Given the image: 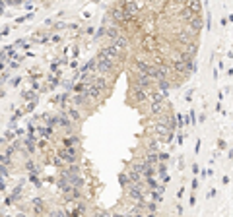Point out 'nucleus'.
<instances>
[{"instance_id":"obj_1","label":"nucleus","mask_w":233,"mask_h":217,"mask_svg":"<svg viewBox=\"0 0 233 217\" xmlns=\"http://www.w3.org/2000/svg\"><path fill=\"white\" fill-rule=\"evenodd\" d=\"M95 68H97V74H103L105 78H109L111 82L117 78L119 74V66L115 62H111L109 58H105V56H99L97 54V58H95Z\"/></svg>"},{"instance_id":"obj_2","label":"nucleus","mask_w":233,"mask_h":217,"mask_svg":"<svg viewBox=\"0 0 233 217\" xmlns=\"http://www.w3.org/2000/svg\"><path fill=\"white\" fill-rule=\"evenodd\" d=\"M99 56H105V58H109L111 62H115L119 68L128 60V52H125V51H117L115 47H111V45H103V47L99 49Z\"/></svg>"},{"instance_id":"obj_3","label":"nucleus","mask_w":233,"mask_h":217,"mask_svg":"<svg viewBox=\"0 0 233 217\" xmlns=\"http://www.w3.org/2000/svg\"><path fill=\"white\" fill-rule=\"evenodd\" d=\"M58 157L62 159L64 163H78L80 161V147H74V145H60L57 149Z\"/></svg>"},{"instance_id":"obj_4","label":"nucleus","mask_w":233,"mask_h":217,"mask_svg":"<svg viewBox=\"0 0 233 217\" xmlns=\"http://www.w3.org/2000/svg\"><path fill=\"white\" fill-rule=\"evenodd\" d=\"M130 84H136V85H140V87H144L146 91H150V89H153V85H155V82L148 76V74H142V72H134V70H130Z\"/></svg>"},{"instance_id":"obj_5","label":"nucleus","mask_w":233,"mask_h":217,"mask_svg":"<svg viewBox=\"0 0 233 217\" xmlns=\"http://www.w3.org/2000/svg\"><path fill=\"white\" fill-rule=\"evenodd\" d=\"M130 99L134 101V105L142 107L144 103H148V91L136 84H130Z\"/></svg>"},{"instance_id":"obj_6","label":"nucleus","mask_w":233,"mask_h":217,"mask_svg":"<svg viewBox=\"0 0 233 217\" xmlns=\"http://www.w3.org/2000/svg\"><path fill=\"white\" fill-rule=\"evenodd\" d=\"M70 103L74 107H78V109H82V111H86V109H93V103L87 99L84 93H70Z\"/></svg>"},{"instance_id":"obj_7","label":"nucleus","mask_w":233,"mask_h":217,"mask_svg":"<svg viewBox=\"0 0 233 217\" xmlns=\"http://www.w3.org/2000/svg\"><path fill=\"white\" fill-rule=\"evenodd\" d=\"M109 45L111 47H115L117 51H125V52H128L130 51V39L125 35V33H120V35L117 37V39H113V41H109Z\"/></svg>"},{"instance_id":"obj_8","label":"nucleus","mask_w":233,"mask_h":217,"mask_svg":"<svg viewBox=\"0 0 233 217\" xmlns=\"http://www.w3.org/2000/svg\"><path fill=\"white\" fill-rule=\"evenodd\" d=\"M66 111V115H68L70 117V120L74 122V124H80L84 118H86V111H82V109H78V107H74L72 105V103H70V105L68 107H66L64 109Z\"/></svg>"},{"instance_id":"obj_9","label":"nucleus","mask_w":233,"mask_h":217,"mask_svg":"<svg viewBox=\"0 0 233 217\" xmlns=\"http://www.w3.org/2000/svg\"><path fill=\"white\" fill-rule=\"evenodd\" d=\"M169 111V105L165 101H158V103H150V107H148V115L153 118V117H159L163 115V112H167Z\"/></svg>"},{"instance_id":"obj_10","label":"nucleus","mask_w":233,"mask_h":217,"mask_svg":"<svg viewBox=\"0 0 233 217\" xmlns=\"http://www.w3.org/2000/svg\"><path fill=\"white\" fill-rule=\"evenodd\" d=\"M103 27H105V39L107 41H113V39H117L120 35V33H125L120 25H103Z\"/></svg>"},{"instance_id":"obj_11","label":"nucleus","mask_w":233,"mask_h":217,"mask_svg":"<svg viewBox=\"0 0 233 217\" xmlns=\"http://www.w3.org/2000/svg\"><path fill=\"white\" fill-rule=\"evenodd\" d=\"M155 89H159V91H169L173 87V82H171V78H159V79H155Z\"/></svg>"},{"instance_id":"obj_12","label":"nucleus","mask_w":233,"mask_h":217,"mask_svg":"<svg viewBox=\"0 0 233 217\" xmlns=\"http://www.w3.org/2000/svg\"><path fill=\"white\" fill-rule=\"evenodd\" d=\"M62 145H74V147H80V136H78V132L74 134H66L62 138Z\"/></svg>"},{"instance_id":"obj_13","label":"nucleus","mask_w":233,"mask_h":217,"mask_svg":"<svg viewBox=\"0 0 233 217\" xmlns=\"http://www.w3.org/2000/svg\"><path fill=\"white\" fill-rule=\"evenodd\" d=\"M24 169L27 171V173H33V175H37V173H41V165H37L35 161H33L31 157H27V159H24Z\"/></svg>"},{"instance_id":"obj_14","label":"nucleus","mask_w":233,"mask_h":217,"mask_svg":"<svg viewBox=\"0 0 233 217\" xmlns=\"http://www.w3.org/2000/svg\"><path fill=\"white\" fill-rule=\"evenodd\" d=\"M33 213H37V215H43V213H47V208H45V203H43L41 198H35L33 200V208H31Z\"/></svg>"},{"instance_id":"obj_15","label":"nucleus","mask_w":233,"mask_h":217,"mask_svg":"<svg viewBox=\"0 0 233 217\" xmlns=\"http://www.w3.org/2000/svg\"><path fill=\"white\" fill-rule=\"evenodd\" d=\"M126 173H128V178H130V182H138V180H144L142 173H138V171H134V169H128Z\"/></svg>"},{"instance_id":"obj_16","label":"nucleus","mask_w":233,"mask_h":217,"mask_svg":"<svg viewBox=\"0 0 233 217\" xmlns=\"http://www.w3.org/2000/svg\"><path fill=\"white\" fill-rule=\"evenodd\" d=\"M49 163H51V165H54V167H58V169L66 165V163L62 161V159L58 157V153H53V155H51V159H49Z\"/></svg>"},{"instance_id":"obj_17","label":"nucleus","mask_w":233,"mask_h":217,"mask_svg":"<svg viewBox=\"0 0 233 217\" xmlns=\"http://www.w3.org/2000/svg\"><path fill=\"white\" fill-rule=\"evenodd\" d=\"M150 198H152V202H155V203H161V202H163V192H159V190H150Z\"/></svg>"},{"instance_id":"obj_18","label":"nucleus","mask_w":233,"mask_h":217,"mask_svg":"<svg viewBox=\"0 0 233 217\" xmlns=\"http://www.w3.org/2000/svg\"><path fill=\"white\" fill-rule=\"evenodd\" d=\"M21 99L24 101H37V91H21Z\"/></svg>"},{"instance_id":"obj_19","label":"nucleus","mask_w":233,"mask_h":217,"mask_svg":"<svg viewBox=\"0 0 233 217\" xmlns=\"http://www.w3.org/2000/svg\"><path fill=\"white\" fill-rule=\"evenodd\" d=\"M119 184L123 186V188H126V186L130 184V178H128V173H126V171H125V173H120V175H119Z\"/></svg>"},{"instance_id":"obj_20","label":"nucleus","mask_w":233,"mask_h":217,"mask_svg":"<svg viewBox=\"0 0 233 217\" xmlns=\"http://www.w3.org/2000/svg\"><path fill=\"white\" fill-rule=\"evenodd\" d=\"M21 192H24V182H19V184H18V186L12 190V196H10V198H12V200H19Z\"/></svg>"},{"instance_id":"obj_21","label":"nucleus","mask_w":233,"mask_h":217,"mask_svg":"<svg viewBox=\"0 0 233 217\" xmlns=\"http://www.w3.org/2000/svg\"><path fill=\"white\" fill-rule=\"evenodd\" d=\"M86 68H87V72L90 74H97V68H95V58H92L90 62L86 64Z\"/></svg>"},{"instance_id":"obj_22","label":"nucleus","mask_w":233,"mask_h":217,"mask_svg":"<svg viewBox=\"0 0 233 217\" xmlns=\"http://www.w3.org/2000/svg\"><path fill=\"white\" fill-rule=\"evenodd\" d=\"M158 161H165V163H167V161H169V153L158 149Z\"/></svg>"},{"instance_id":"obj_23","label":"nucleus","mask_w":233,"mask_h":217,"mask_svg":"<svg viewBox=\"0 0 233 217\" xmlns=\"http://www.w3.org/2000/svg\"><path fill=\"white\" fill-rule=\"evenodd\" d=\"M0 175H2L4 178H6V176H10V167H8V165H4V163H0Z\"/></svg>"},{"instance_id":"obj_24","label":"nucleus","mask_w":233,"mask_h":217,"mask_svg":"<svg viewBox=\"0 0 233 217\" xmlns=\"http://www.w3.org/2000/svg\"><path fill=\"white\" fill-rule=\"evenodd\" d=\"M33 41H35V43H47L49 41V35H35V37H33Z\"/></svg>"},{"instance_id":"obj_25","label":"nucleus","mask_w":233,"mask_h":217,"mask_svg":"<svg viewBox=\"0 0 233 217\" xmlns=\"http://www.w3.org/2000/svg\"><path fill=\"white\" fill-rule=\"evenodd\" d=\"M93 33H95V39H103V37H105V27L101 25V27H99L97 31H93Z\"/></svg>"},{"instance_id":"obj_26","label":"nucleus","mask_w":233,"mask_h":217,"mask_svg":"<svg viewBox=\"0 0 233 217\" xmlns=\"http://www.w3.org/2000/svg\"><path fill=\"white\" fill-rule=\"evenodd\" d=\"M14 153H16L14 145H8V147H6V151H4V155H6V157H14Z\"/></svg>"},{"instance_id":"obj_27","label":"nucleus","mask_w":233,"mask_h":217,"mask_svg":"<svg viewBox=\"0 0 233 217\" xmlns=\"http://www.w3.org/2000/svg\"><path fill=\"white\" fill-rule=\"evenodd\" d=\"M93 31H95V29H93L92 25H90V27H86V29H84V33H86V35H93Z\"/></svg>"},{"instance_id":"obj_28","label":"nucleus","mask_w":233,"mask_h":217,"mask_svg":"<svg viewBox=\"0 0 233 217\" xmlns=\"http://www.w3.org/2000/svg\"><path fill=\"white\" fill-rule=\"evenodd\" d=\"M191 186H192V190H196L198 186H200V182H198L196 178H192V182H191Z\"/></svg>"},{"instance_id":"obj_29","label":"nucleus","mask_w":233,"mask_h":217,"mask_svg":"<svg viewBox=\"0 0 233 217\" xmlns=\"http://www.w3.org/2000/svg\"><path fill=\"white\" fill-rule=\"evenodd\" d=\"M198 173H200V167L194 163V165H192V175H198Z\"/></svg>"},{"instance_id":"obj_30","label":"nucleus","mask_w":233,"mask_h":217,"mask_svg":"<svg viewBox=\"0 0 233 217\" xmlns=\"http://www.w3.org/2000/svg\"><path fill=\"white\" fill-rule=\"evenodd\" d=\"M4 10H6V4H4V0H0V16L4 14Z\"/></svg>"},{"instance_id":"obj_31","label":"nucleus","mask_w":233,"mask_h":217,"mask_svg":"<svg viewBox=\"0 0 233 217\" xmlns=\"http://www.w3.org/2000/svg\"><path fill=\"white\" fill-rule=\"evenodd\" d=\"M0 35H2V37H8V35H10V29H8V27L2 29V31H0Z\"/></svg>"},{"instance_id":"obj_32","label":"nucleus","mask_w":233,"mask_h":217,"mask_svg":"<svg viewBox=\"0 0 233 217\" xmlns=\"http://www.w3.org/2000/svg\"><path fill=\"white\" fill-rule=\"evenodd\" d=\"M51 70H53V72H58V62H54V64H51Z\"/></svg>"},{"instance_id":"obj_33","label":"nucleus","mask_w":233,"mask_h":217,"mask_svg":"<svg viewBox=\"0 0 233 217\" xmlns=\"http://www.w3.org/2000/svg\"><path fill=\"white\" fill-rule=\"evenodd\" d=\"M185 99H186V101H191V99H192V89H191V91H186V95H185Z\"/></svg>"},{"instance_id":"obj_34","label":"nucleus","mask_w":233,"mask_h":217,"mask_svg":"<svg viewBox=\"0 0 233 217\" xmlns=\"http://www.w3.org/2000/svg\"><path fill=\"white\" fill-rule=\"evenodd\" d=\"M175 209H177V213H179V215H183V205H181V203H177Z\"/></svg>"},{"instance_id":"obj_35","label":"nucleus","mask_w":233,"mask_h":217,"mask_svg":"<svg viewBox=\"0 0 233 217\" xmlns=\"http://www.w3.org/2000/svg\"><path fill=\"white\" fill-rule=\"evenodd\" d=\"M66 27H68V29H72V31H76V29H78V24H68Z\"/></svg>"},{"instance_id":"obj_36","label":"nucleus","mask_w":233,"mask_h":217,"mask_svg":"<svg viewBox=\"0 0 233 217\" xmlns=\"http://www.w3.org/2000/svg\"><path fill=\"white\" fill-rule=\"evenodd\" d=\"M19 66V62L16 60V62H10V70H14V68H18Z\"/></svg>"},{"instance_id":"obj_37","label":"nucleus","mask_w":233,"mask_h":217,"mask_svg":"<svg viewBox=\"0 0 233 217\" xmlns=\"http://www.w3.org/2000/svg\"><path fill=\"white\" fill-rule=\"evenodd\" d=\"M19 82H21V78H14L12 79V85H19Z\"/></svg>"},{"instance_id":"obj_38","label":"nucleus","mask_w":233,"mask_h":217,"mask_svg":"<svg viewBox=\"0 0 233 217\" xmlns=\"http://www.w3.org/2000/svg\"><path fill=\"white\" fill-rule=\"evenodd\" d=\"M49 39H51L53 43H58V41H60V37H58V35H53V37H49Z\"/></svg>"},{"instance_id":"obj_39","label":"nucleus","mask_w":233,"mask_h":217,"mask_svg":"<svg viewBox=\"0 0 233 217\" xmlns=\"http://www.w3.org/2000/svg\"><path fill=\"white\" fill-rule=\"evenodd\" d=\"M216 196V190L214 188H210V192H208V198H214Z\"/></svg>"},{"instance_id":"obj_40","label":"nucleus","mask_w":233,"mask_h":217,"mask_svg":"<svg viewBox=\"0 0 233 217\" xmlns=\"http://www.w3.org/2000/svg\"><path fill=\"white\" fill-rule=\"evenodd\" d=\"M183 138H185V136H183V134H181V132H179V136H177V142H179V145H181V144H183Z\"/></svg>"},{"instance_id":"obj_41","label":"nucleus","mask_w":233,"mask_h":217,"mask_svg":"<svg viewBox=\"0 0 233 217\" xmlns=\"http://www.w3.org/2000/svg\"><path fill=\"white\" fill-rule=\"evenodd\" d=\"M183 194H185V188H179V192H177V198H183Z\"/></svg>"},{"instance_id":"obj_42","label":"nucleus","mask_w":233,"mask_h":217,"mask_svg":"<svg viewBox=\"0 0 233 217\" xmlns=\"http://www.w3.org/2000/svg\"><path fill=\"white\" fill-rule=\"evenodd\" d=\"M188 203H191V205H194V203H196V198H194V194L191 196V200H188Z\"/></svg>"},{"instance_id":"obj_43","label":"nucleus","mask_w":233,"mask_h":217,"mask_svg":"<svg viewBox=\"0 0 233 217\" xmlns=\"http://www.w3.org/2000/svg\"><path fill=\"white\" fill-rule=\"evenodd\" d=\"M66 27V24H57V25H54V29H64Z\"/></svg>"},{"instance_id":"obj_44","label":"nucleus","mask_w":233,"mask_h":217,"mask_svg":"<svg viewBox=\"0 0 233 217\" xmlns=\"http://www.w3.org/2000/svg\"><path fill=\"white\" fill-rule=\"evenodd\" d=\"M2 68H4V62H2V60H0V70H2Z\"/></svg>"},{"instance_id":"obj_45","label":"nucleus","mask_w":233,"mask_h":217,"mask_svg":"<svg viewBox=\"0 0 233 217\" xmlns=\"http://www.w3.org/2000/svg\"><path fill=\"white\" fill-rule=\"evenodd\" d=\"M0 39H2V35H0Z\"/></svg>"}]
</instances>
